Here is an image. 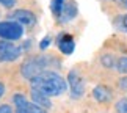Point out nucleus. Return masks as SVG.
Instances as JSON below:
<instances>
[{"label": "nucleus", "mask_w": 127, "mask_h": 113, "mask_svg": "<svg viewBox=\"0 0 127 113\" xmlns=\"http://www.w3.org/2000/svg\"><path fill=\"white\" fill-rule=\"evenodd\" d=\"M30 85L33 90L41 91L42 94H46L49 97L61 96L67 90V82L60 74H57L53 71H42L35 78H32Z\"/></svg>", "instance_id": "obj_1"}, {"label": "nucleus", "mask_w": 127, "mask_h": 113, "mask_svg": "<svg viewBox=\"0 0 127 113\" xmlns=\"http://www.w3.org/2000/svg\"><path fill=\"white\" fill-rule=\"evenodd\" d=\"M22 75L32 80L38 74H41L42 71H47V57H30L24 61V65L21 68Z\"/></svg>", "instance_id": "obj_2"}, {"label": "nucleus", "mask_w": 127, "mask_h": 113, "mask_svg": "<svg viewBox=\"0 0 127 113\" xmlns=\"http://www.w3.org/2000/svg\"><path fill=\"white\" fill-rule=\"evenodd\" d=\"M24 35V28L16 21H3L0 22V38L5 41H16Z\"/></svg>", "instance_id": "obj_3"}, {"label": "nucleus", "mask_w": 127, "mask_h": 113, "mask_svg": "<svg viewBox=\"0 0 127 113\" xmlns=\"http://www.w3.org/2000/svg\"><path fill=\"white\" fill-rule=\"evenodd\" d=\"M22 53V47L16 44L0 39V63H11L16 61Z\"/></svg>", "instance_id": "obj_4"}, {"label": "nucleus", "mask_w": 127, "mask_h": 113, "mask_svg": "<svg viewBox=\"0 0 127 113\" xmlns=\"http://www.w3.org/2000/svg\"><path fill=\"white\" fill-rule=\"evenodd\" d=\"M67 85L71 90V96L74 99H80L85 93V82L82 78L80 72L77 69H71V72L67 74Z\"/></svg>", "instance_id": "obj_5"}, {"label": "nucleus", "mask_w": 127, "mask_h": 113, "mask_svg": "<svg viewBox=\"0 0 127 113\" xmlns=\"http://www.w3.org/2000/svg\"><path fill=\"white\" fill-rule=\"evenodd\" d=\"M9 19H14L21 25H27V27H33L36 24V16L30 9H16L9 14Z\"/></svg>", "instance_id": "obj_6"}, {"label": "nucleus", "mask_w": 127, "mask_h": 113, "mask_svg": "<svg viewBox=\"0 0 127 113\" xmlns=\"http://www.w3.org/2000/svg\"><path fill=\"white\" fill-rule=\"evenodd\" d=\"M77 13H79V9H77V3L74 2V0H69V2H64L58 19H60V22H63V24L69 22V21H72V19L77 16Z\"/></svg>", "instance_id": "obj_7"}, {"label": "nucleus", "mask_w": 127, "mask_h": 113, "mask_svg": "<svg viewBox=\"0 0 127 113\" xmlns=\"http://www.w3.org/2000/svg\"><path fill=\"white\" fill-rule=\"evenodd\" d=\"M57 44H58V49L61 50V53L64 55H71L74 52V47H75V42H74V38L67 33H63L57 38Z\"/></svg>", "instance_id": "obj_8"}, {"label": "nucleus", "mask_w": 127, "mask_h": 113, "mask_svg": "<svg viewBox=\"0 0 127 113\" xmlns=\"http://www.w3.org/2000/svg\"><path fill=\"white\" fill-rule=\"evenodd\" d=\"M93 97L97 102H100V104H108L111 101V97H113V93L107 85H97L93 90Z\"/></svg>", "instance_id": "obj_9"}, {"label": "nucleus", "mask_w": 127, "mask_h": 113, "mask_svg": "<svg viewBox=\"0 0 127 113\" xmlns=\"http://www.w3.org/2000/svg\"><path fill=\"white\" fill-rule=\"evenodd\" d=\"M30 94H32L33 104L39 105V107H42V109H50V107H52V102H50V99H49V96L42 94L41 91H38V90H33V88H32Z\"/></svg>", "instance_id": "obj_10"}, {"label": "nucleus", "mask_w": 127, "mask_h": 113, "mask_svg": "<svg viewBox=\"0 0 127 113\" xmlns=\"http://www.w3.org/2000/svg\"><path fill=\"white\" fill-rule=\"evenodd\" d=\"M13 104L16 107V113H30V109H28L30 102H28L25 99V96L21 94V93H17V94L13 96Z\"/></svg>", "instance_id": "obj_11"}, {"label": "nucleus", "mask_w": 127, "mask_h": 113, "mask_svg": "<svg viewBox=\"0 0 127 113\" xmlns=\"http://www.w3.org/2000/svg\"><path fill=\"white\" fill-rule=\"evenodd\" d=\"M64 2H66V0H52L50 9H52V14H53L57 19L60 17V13H61V9H63V5H64Z\"/></svg>", "instance_id": "obj_12"}, {"label": "nucleus", "mask_w": 127, "mask_h": 113, "mask_svg": "<svg viewBox=\"0 0 127 113\" xmlns=\"http://www.w3.org/2000/svg\"><path fill=\"white\" fill-rule=\"evenodd\" d=\"M116 71L127 74V57H119L116 61Z\"/></svg>", "instance_id": "obj_13"}, {"label": "nucleus", "mask_w": 127, "mask_h": 113, "mask_svg": "<svg viewBox=\"0 0 127 113\" xmlns=\"http://www.w3.org/2000/svg\"><path fill=\"white\" fill-rule=\"evenodd\" d=\"M116 27H118V30L127 33V14H124V16L118 17V22H116Z\"/></svg>", "instance_id": "obj_14"}, {"label": "nucleus", "mask_w": 127, "mask_h": 113, "mask_svg": "<svg viewBox=\"0 0 127 113\" xmlns=\"http://www.w3.org/2000/svg\"><path fill=\"white\" fill-rule=\"evenodd\" d=\"M116 112L118 113H127V99H121L116 102Z\"/></svg>", "instance_id": "obj_15"}, {"label": "nucleus", "mask_w": 127, "mask_h": 113, "mask_svg": "<svg viewBox=\"0 0 127 113\" xmlns=\"http://www.w3.org/2000/svg\"><path fill=\"white\" fill-rule=\"evenodd\" d=\"M28 109H30V113H46V109H42V107L36 105V104H33V102L28 105Z\"/></svg>", "instance_id": "obj_16"}, {"label": "nucleus", "mask_w": 127, "mask_h": 113, "mask_svg": "<svg viewBox=\"0 0 127 113\" xmlns=\"http://www.w3.org/2000/svg\"><path fill=\"white\" fill-rule=\"evenodd\" d=\"M50 41H52V39H50V36H46V38H44L42 41L39 42V49H41V50H44V49H47V47H49V44H50Z\"/></svg>", "instance_id": "obj_17"}, {"label": "nucleus", "mask_w": 127, "mask_h": 113, "mask_svg": "<svg viewBox=\"0 0 127 113\" xmlns=\"http://www.w3.org/2000/svg\"><path fill=\"white\" fill-rule=\"evenodd\" d=\"M0 5L5 6V8H11V6L16 5V0H0Z\"/></svg>", "instance_id": "obj_18"}, {"label": "nucleus", "mask_w": 127, "mask_h": 113, "mask_svg": "<svg viewBox=\"0 0 127 113\" xmlns=\"http://www.w3.org/2000/svg\"><path fill=\"white\" fill-rule=\"evenodd\" d=\"M0 113H13L11 105H8V104H2V105H0Z\"/></svg>", "instance_id": "obj_19"}, {"label": "nucleus", "mask_w": 127, "mask_h": 113, "mask_svg": "<svg viewBox=\"0 0 127 113\" xmlns=\"http://www.w3.org/2000/svg\"><path fill=\"white\" fill-rule=\"evenodd\" d=\"M119 86L127 91V77H124V78H121V80H119Z\"/></svg>", "instance_id": "obj_20"}, {"label": "nucleus", "mask_w": 127, "mask_h": 113, "mask_svg": "<svg viewBox=\"0 0 127 113\" xmlns=\"http://www.w3.org/2000/svg\"><path fill=\"white\" fill-rule=\"evenodd\" d=\"M3 94H5V85H3L2 82H0V97H2Z\"/></svg>", "instance_id": "obj_21"}, {"label": "nucleus", "mask_w": 127, "mask_h": 113, "mask_svg": "<svg viewBox=\"0 0 127 113\" xmlns=\"http://www.w3.org/2000/svg\"><path fill=\"white\" fill-rule=\"evenodd\" d=\"M121 3V6L123 8H127V0H123V2H119Z\"/></svg>", "instance_id": "obj_22"}, {"label": "nucleus", "mask_w": 127, "mask_h": 113, "mask_svg": "<svg viewBox=\"0 0 127 113\" xmlns=\"http://www.w3.org/2000/svg\"><path fill=\"white\" fill-rule=\"evenodd\" d=\"M118 2H123V0H118Z\"/></svg>", "instance_id": "obj_23"}]
</instances>
